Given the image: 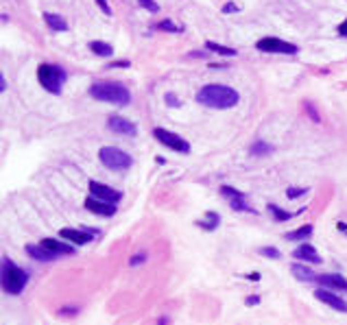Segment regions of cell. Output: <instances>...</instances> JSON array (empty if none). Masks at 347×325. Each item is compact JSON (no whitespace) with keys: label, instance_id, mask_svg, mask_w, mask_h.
<instances>
[{"label":"cell","instance_id":"cell-1","mask_svg":"<svg viewBox=\"0 0 347 325\" xmlns=\"http://www.w3.org/2000/svg\"><path fill=\"white\" fill-rule=\"evenodd\" d=\"M238 92L229 85H221V83H212L205 85L197 92V101L205 107L212 109H232L234 105H238Z\"/></svg>","mask_w":347,"mask_h":325},{"label":"cell","instance_id":"cell-2","mask_svg":"<svg viewBox=\"0 0 347 325\" xmlns=\"http://www.w3.org/2000/svg\"><path fill=\"white\" fill-rule=\"evenodd\" d=\"M90 96L96 101L114 103V105H129L131 94L123 83H114V81H105V83H94L90 88Z\"/></svg>","mask_w":347,"mask_h":325},{"label":"cell","instance_id":"cell-3","mask_svg":"<svg viewBox=\"0 0 347 325\" xmlns=\"http://www.w3.org/2000/svg\"><path fill=\"white\" fill-rule=\"evenodd\" d=\"M29 284V273L14 264L9 258H2V288L9 294H20Z\"/></svg>","mask_w":347,"mask_h":325},{"label":"cell","instance_id":"cell-4","mask_svg":"<svg viewBox=\"0 0 347 325\" xmlns=\"http://www.w3.org/2000/svg\"><path fill=\"white\" fill-rule=\"evenodd\" d=\"M37 81L50 94H59L62 92V83L66 81V70H62L59 66H53V63H42L37 68Z\"/></svg>","mask_w":347,"mask_h":325},{"label":"cell","instance_id":"cell-5","mask_svg":"<svg viewBox=\"0 0 347 325\" xmlns=\"http://www.w3.org/2000/svg\"><path fill=\"white\" fill-rule=\"evenodd\" d=\"M98 157H101L103 166H107L110 170H127L133 164L131 155L116 149V146H103V149L98 151Z\"/></svg>","mask_w":347,"mask_h":325},{"label":"cell","instance_id":"cell-6","mask_svg":"<svg viewBox=\"0 0 347 325\" xmlns=\"http://www.w3.org/2000/svg\"><path fill=\"white\" fill-rule=\"evenodd\" d=\"M153 136L159 144L168 146L171 151H177V153H188L190 151L188 140H184L181 136H177V133H173V131H166V129H162V127L153 129Z\"/></svg>","mask_w":347,"mask_h":325},{"label":"cell","instance_id":"cell-7","mask_svg":"<svg viewBox=\"0 0 347 325\" xmlns=\"http://www.w3.org/2000/svg\"><path fill=\"white\" fill-rule=\"evenodd\" d=\"M255 48L260 53H277V55H295L297 53V46L288 44L284 40H277V37H264V40L255 42Z\"/></svg>","mask_w":347,"mask_h":325},{"label":"cell","instance_id":"cell-8","mask_svg":"<svg viewBox=\"0 0 347 325\" xmlns=\"http://www.w3.org/2000/svg\"><path fill=\"white\" fill-rule=\"evenodd\" d=\"M90 197L101 199V201H107V203H116L123 199V194L118 190L110 188V186L101 184V181H90Z\"/></svg>","mask_w":347,"mask_h":325},{"label":"cell","instance_id":"cell-9","mask_svg":"<svg viewBox=\"0 0 347 325\" xmlns=\"http://www.w3.org/2000/svg\"><path fill=\"white\" fill-rule=\"evenodd\" d=\"M315 297L319 299L321 303H325V306L334 308V310H338V312H347V303H345V299L336 297V294H334L330 288H316V290H315Z\"/></svg>","mask_w":347,"mask_h":325},{"label":"cell","instance_id":"cell-10","mask_svg":"<svg viewBox=\"0 0 347 325\" xmlns=\"http://www.w3.org/2000/svg\"><path fill=\"white\" fill-rule=\"evenodd\" d=\"M107 127H110L114 133H118V136H136L138 133L136 124L127 118H120V116H111V118L107 120Z\"/></svg>","mask_w":347,"mask_h":325},{"label":"cell","instance_id":"cell-11","mask_svg":"<svg viewBox=\"0 0 347 325\" xmlns=\"http://www.w3.org/2000/svg\"><path fill=\"white\" fill-rule=\"evenodd\" d=\"M85 210H90L92 214H98V216H114L116 214L114 203L101 201V199H94V197H90L88 201H85Z\"/></svg>","mask_w":347,"mask_h":325},{"label":"cell","instance_id":"cell-12","mask_svg":"<svg viewBox=\"0 0 347 325\" xmlns=\"http://www.w3.org/2000/svg\"><path fill=\"white\" fill-rule=\"evenodd\" d=\"M59 236L63 238V240H68V242H72V245H88L90 240H92V236L94 233H90L88 229H62L59 232Z\"/></svg>","mask_w":347,"mask_h":325},{"label":"cell","instance_id":"cell-13","mask_svg":"<svg viewBox=\"0 0 347 325\" xmlns=\"http://www.w3.org/2000/svg\"><path fill=\"white\" fill-rule=\"evenodd\" d=\"M27 255H31L37 262H55V260L59 258L57 253L48 251L44 245H27Z\"/></svg>","mask_w":347,"mask_h":325},{"label":"cell","instance_id":"cell-14","mask_svg":"<svg viewBox=\"0 0 347 325\" xmlns=\"http://www.w3.org/2000/svg\"><path fill=\"white\" fill-rule=\"evenodd\" d=\"M316 281H319L323 288H336V290H345V293H347V279L343 275H338V273L319 275V277H316Z\"/></svg>","mask_w":347,"mask_h":325},{"label":"cell","instance_id":"cell-15","mask_svg":"<svg viewBox=\"0 0 347 325\" xmlns=\"http://www.w3.org/2000/svg\"><path fill=\"white\" fill-rule=\"evenodd\" d=\"M293 255L297 260H306V262H312V264H321V255L316 253V249L312 245H301L293 251Z\"/></svg>","mask_w":347,"mask_h":325},{"label":"cell","instance_id":"cell-16","mask_svg":"<svg viewBox=\"0 0 347 325\" xmlns=\"http://www.w3.org/2000/svg\"><path fill=\"white\" fill-rule=\"evenodd\" d=\"M40 245H44L48 251H53V253H57V255H72L75 253V249H72L70 245H63V242H59V240H53V238H44V240L40 242Z\"/></svg>","mask_w":347,"mask_h":325},{"label":"cell","instance_id":"cell-17","mask_svg":"<svg viewBox=\"0 0 347 325\" xmlns=\"http://www.w3.org/2000/svg\"><path fill=\"white\" fill-rule=\"evenodd\" d=\"M290 271L299 281H316V277H319L315 271H310V266H303V264H293Z\"/></svg>","mask_w":347,"mask_h":325},{"label":"cell","instance_id":"cell-18","mask_svg":"<svg viewBox=\"0 0 347 325\" xmlns=\"http://www.w3.org/2000/svg\"><path fill=\"white\" fill-rule=\"evenodd\" d=\"M44 20H46V24H48L53 31H68V22H66V18H62V15L44 14Z\"/></svg>","mask_w":347,"mask_h":325},{"label":"cell","instance_id":"cell-19","mask_svg":"<svg viewBox=\"0 0 347 325\" xmlns=\"http://www.w3.org/2000/svg\"><path fill=\"white\" fill-rule=\"evenodd\" d=\"M312 236V225H301L299 229H295V232H288L284 233L286 240H306V238Z\"/></svg>","mask_w":347,"mask_h":325},{"label":"cell","instance_id":"cell-20","mask_svg":"<svg viewBox=\"0 0 347 325\" xmlns=\"http://www.w3.org/2000/svg\"><path fill=\"white\" fill-rule=\"evenodd\" d=\"M197 225L203 229H207V232H214V229L221 225V216L216 214V212H205V220H199Z\"/></svg>","mask_w":347,"mask_h":325},{"label":"cell","instance_id":"cell-21","mask_svg":"<svg viewBox=\"0 0 347 325\" xmlns=\"http://www.w3.org/2000/svg\"><path fill=\"white\" fill-rule=\"evenodd\" d=\"M90 50H92L94 55H98V57H110V55H114V48H111L107 42H90Z\"/></svg>","mask_w":347,"mask_h":325},{"label":"cell","instance_id":"cell-22","mask_svg":"<svg viewBox=\"0 0 347 325\" xmlns=\"http://www.w3.org/2000/svg\"><path fill=\"white\" fill-rule=\"evenodd\" d=\"M249 153H251V155H258V157H267V155L273 153V146L267 144V142H262V140H258V142H255V144L249 149Z\"/></svg>","mask_w":347,"mask_h":325},{"label":"cell","instance_id":"cell-23","mask_svg":"<svg viewBox=\"0 0 347 325\" xmlns=\"http://www.w3.org/2000/svg\"><path fill=\"white\" fill-rule=\"evenodd\" d=\"M267 210L271 212V216H273L275 220H280V223H284V220H290V218H293V212H286V210H282V207L273 205V203H268Z\"/></svg>","mask_w":347,"mask_h":325},{"label":"cell","instance_id":"cell-24","mask_svg":"<svg viewBox=\"0 0 347 325\" xmlns=\"http://www.w3.org/2000/svg\"><path fill=\"white\" fill-rule=\"evenodd\" d=\"M229 205H232V210L236 212H255L253 207L247 203V197H238V199H229Z\"/></svg>","mask_w":347,"mask_h":325},{"label":"cell","instance_id":"cell-25","mask_svg":"<svg viewBox=\"0 0 347 325\" xmlns=\"http://www.w3.org/2000/svg\"><path fill=\"white\" fill-rule=\"evenodd\" d=\"M205 48H207V50H214V53L223 55V57H234V55H236V50H234V48H227V46H221V44H216V42H207V44H205Z\"/></svg>","mask_w":347,"mask_h":325},{"label":"cell","instance_id":"cell-26","mask_svg":"<svg viewBox=\"0 0 347 325\" xmlns=\"http://www.w3.org/2000/svg\"><path fill=\"white\" fill-rule=\"evenodd\" d=\"M258 253L264 255V258H268V260H280L282 258V251L275 249V247H260Z\"/></svg>","mask_w":347,"mask_h":325},{"label":"cell","instance_id":"cell-27","mask_svg":"<svg viewBox=\"0 0 347 325\" xmlns=\"http://www.w3.org/2000/svg\"><path fill=\"white\" fill-rule=\"evenodd\" d=\"M221 194H223V197H227V199L245 197V194H242V192H238V190H236V188H232V186H223V188H221Z\"/></svg>","mask_w":347,"mask_h":325},{"label":"cell","instance_id":"cell-28","mask_svg":"<svg viewBox=\"0 0 347 325\" xmlns=\"http://www.w3.org/2000/svg\"><path fill=\"white\" fill-rule=\"evenodd\" d=\"M306 192H310V190L308 188H293V186H290V188L286 190V197L288 199H299V197H303Z\"/></svg>","mask_w":347,"mask_h":325},{"label":"cell","instance_id":"cell-29","mask_svg":"<svg viewBox=\"0 0 347 325\" xmlns=\"http://www.w3.org/2000/svg\"><path fill=\"white\" fill-rule=\"evenodd\" d=\"M138 2H140L146 11H151V14H158V11H159V5L155 2V0H138Z\"/></svg>","mask_w":347,"mask_h":325},{"label":"cell","instance_id":"cell-30","mask_svg":"<svg viewBox=\"0 0 347 325\" xmlns=\"http://www.w3.org/2000/svg\"><path fill=\"white\" fill-rule=\"evenodd\" d=\"M159 29H162V31H171V33H181V27H177V24L168 22V20L159 22Z\"/></svg>","mask_w":347,"mask_h":325},{"label":"cell","instance_id":"cell-31","mask_svg":"<svg viewBox=\"0 0 347 325\" xmlns=\"http://www.w3.org/2000/svg\"><path fill=\"white\" fill-rule=\"evenodd\" d=\"M75 314H79V308H75V306H66L59 310V316H75Z\"/></svg>","mask_w":347,"mask_h":325},{"label":"cell","instance_id":"cell-32","mask_svg":"<svg viewBox=\"0 0 347 325\" xmlns=\"http://www.w3.org/2000/svg\"><path fill=\"white\" fill-rule=\"evenodd\" d=\"M146 260V255L144 253H138V255H133L131 260H129V264H131V266H138V264H142Z\"/></svg>","mask_w":347,"mask_h":325},{"label":"cell","instance_id":"cell-33","mask_svg":"<svg viewBox=\"0 0 347 325\" xmlns=\"http://www.w3.org/2000/svg\"><path fill=\"white\" fill-rule=\"evenodd\" d=\"M96 5L103 9V14H107V15H111V9H110V5H107V0H96Z\"/></svg>","mask_w":347,"mask_h":325},{"label":"cell","instance_id":"cell-34","mask_svg":"<svg viewBox=\"0 0 347 325\" xmlns=\"http://www.w3.org/2000/svg\"><path fill=\"white\" fill-rule=\"evenodd\" d=\"M245 303H247L249 308H251V306H258V303H260V297H258V294H249Z\"/></svg>","mask_w":347,"mask_h":325},{"label":"cell","instance_id":"cell-35","mask_svg":"<svg viewBox=\"0 0 347 325\" xmlns=\"http://www.w3.org/2000/svg\"><path fill=\"white\" fill-rule=\"evenodd\" d=\"M166 103H168L171 107H179V101H177L175 94H166Z\"/></svg>","mask_w":347,"mask_h":325},{"label":"cell","instance_id":"cell-36","mask_svg":"<svg viewBox=\"0 0 347 325\" xmlns=\"http://www.w3.org/2000/svg\"><path fill=\"white\" fill-rule=\"evenodd\" d=\"M306 109H308V114H310L312 118H315V123H319V114H316V111H315V107H312L310 103H306Z\"/></svg>","mask_w":347,"mask_h":325},{"label":"cell","instance_id":"cell-37","mask_svg":"<svg viewBox=\"0 0 347 325\" xmlns=\"http://www.w3.org/2000/svg\"><path fill=\"white\" fill-rule=\"evenodd\" d=\"M223 11H225V14H232V11H240V7H236V5H232V2H229V5L223 7Z\"/></svg>","mask_w":347,"mask_h":325},{"label":"cell","instance_id":"cell-38","mask_svg":"<svg viewBox=\"0 0 347 325\" xmlns=\"http://www.w3.org/2000/svg\"><path fill=\"white\" fill-rule=\"evenodd\" d=\"M338 35H343V37H347V18H345V22L338 27Z\"/></svg>","mask_w":347,"mask_h":325},{"label":"cell","instance_id":"cell-39","mask_svg":"<svg viewBox=\"0 0 347 325\" xmlns=\"http://www.w3.org/2000/svg\"><path fill=\"white\" fill-rule=\"evenodd\" d=\"M247 277H249L251 281H258V279H260V273H249V275H247Z\"/></svg>","mask_w":347,"mask_h":325},{"label":"cell","instance_id":"cell-40","mask_svg":"<svg viewBox=\"0 0 347 325\" xmlns=\"http://www.w3.org/2000/svg\"><path fill=\"white\" fill-rule=\"evenodd\" d=\"M5 88H7V83H5V77L0 75V92H5Z\"/></svg>","mask_w":347,"mask_h":325},{"label":"cell","instance_id":"cell-41","mask_svg":"<svg viewBox=\"0 0 347 325\" xmlns=\"http://www.w3.org/2000/svg\"><path fill=\"white\" fill-rule=\"evenodd\" d=\"M158 325H168V316H159V319H158Z\"/></svg>","mask_w":347,"mask_h":325}]
</instances>
